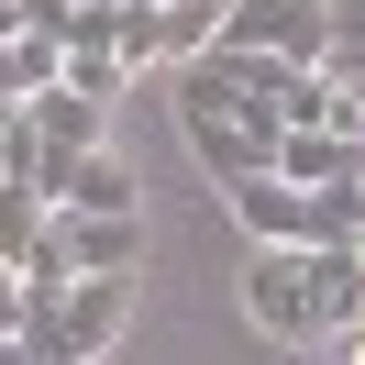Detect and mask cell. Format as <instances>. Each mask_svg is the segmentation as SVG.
I'll return each mask as SVG.
<instances>
[{
  "mask_svg": "<svg viewBox=\"0 0 365 365\" xmlns=\"http://www.w3.org/2000/svg\"><path fill=\"white\" fill-rule=\"evenodd\" d=\"M178 133H188V155H200L222 188H244V178H277V144H288V122H277V111H255V100L232 89L222 67H178Z\"/></svg>",
  "mask_w": 365,
  "mask_h": 365,
  "instance_id": "obj_1",
  "label": "cell"
},
{
  "mask_svg": "<svg viewBox=\"0 0 365 365\" xmlns=\"http://www.w3.org/2000/svg\"><path fill=\"white\" fill-rule=\"evenodd\" d=\"M244 321L266 343H321V277H310V244H255L244 255Z\"/></svg>",
  "mask_w": 365,
  "mask_h": 365,
  "instance_id": "obj_2",
  "label": "cell"
},
{
  "mask_svg": "<svg viewBox=\"0 0 365 365\" xmlns=\"http://www.w3.org/2000/svg\"><path fill=\"white\" fill-rule=\"evenodd\" d=\"M222 45L288 56V67H332V0H222Z\"/></svg>",
  "mask_w": 365,
  "mask_h": 365,
  "instance_id": "obj_3",
  "label": "cell"
},
{
  "mask_svg": "<svg viewBox=\"0 0 365 365\" xmlns=\"http://www.w3.org/2000/svg\"><path fill=\"white\" fill-rule=\"evenodd\" d=\"M222 210H232V232H244V244H321V200H310V188H288V178L222 188Z\"/></svg>",
  "mask_w": 365,
  "mask_h": 365,
  "instance_id": "obj_4",
  "label": "cell"
},
{
  "mask_svg": "<svg viewBox=\"0 0 365 365\" xmlns=\"http://www.w3.org/2000/svg\"><path fill=\"white\" fill-rule=\"evenodd\" d=\"M56 255L78 277H133L144 266V222H100V210H56Z\"/></svg>",
  "mask_w": 365,
  "mask_h": 365,
  "instance_id": "obj_5",
  "label": "cell"
},
{
  "mask_svg": "<svg viewBox=\"0 0 365 365\" xmlns=\"http://www.w3.org/2000/svg\"><path fill=\"white\" fill-rule=\"evenodd\" d=\"M277 178L288 188H365V133H288Z\"/></svg>",
  "mask_w": 365,
  "mask_h": 365,
  "instance_id": "obj_6",
  "label": "cell"
},
{
  "mask_svg": "<svg viewBox=\"0 0 365 365\" xmlns=\"http://www.w3.org/2000/svg\"><path fill=\"white\" fill-rule=\"evenodd\" d=\"M34 111V133H45V155H111V100H89V89H45V100H23Z\"/></svg>",
  "mask_w": 365,
  "mask_h": 365,
  "instance_id": "obj_7",
  "label": "cell"
},
{
  "mask_svg": "<svg viewBox=\"0 0 365 365\" xmlns=\"http://www.w3.org/2000/svg\"><path fill=\"white\" fill-rule=\"evenodd\" d=\"M0 89H11V100H45V89H67V34H45V23H11Z\"/></svg>",
  "mask_w": 365,
  "mask_h": 365,
  "instance_id": "obj_8",
  "label": "cell"
},
{
  "mask_svg": "<svg viewBox=\"0 0 365 365\" xmlns=\"http://www.w3.org/2000/svg\"><path fill=\"white\" fill-rule=\"evenodd\" d=\"M67 210H100V222H133V166H122V155H89V166H78V188H67Z\"/></svg>",
  "mask_w": 365,
  "mask_h": 365,
  "instance_id": "obj_9",
  "label": "cell"
},
{
  "mask_svg": "<svg viewBox=\"0 0 365 365\" xmlns=\"http://www.w3.org/2000/svg\"><path fill=\"white\" fill-rule=\"evenodd\" d=\"M67 89L122 100V89H133V56H122V45H67Z\"/></svg>",
  "mask_w": 365,
  "mask_h": 365,
  "instance_id": "obj_10",
  "label": "cell"
},
{
  "mask_svg": "<svg viewBox=\"0 0 365 365\" xmlns=\"http://www.w3.org/2000/svg\"><path fill=\"white\" fill-rule=\"evenodd\" d=\"M122 56H133V67H178V56H166V11H155V0H122Z\"/></svg>",
  "mask_w": 365,
  "mask_h": 365,
  "instance_id": "obj_11",
  "label": "cell"
},
{
  "mask_svg": "<svg viewBox=\"0 0 365 365\" xmlns=\"http://www.w3.org/2000/svg\"><path fill=\"white\" fill-rule=\"evenodd\" d=\"M78 11H89V0H11V23H45V34H67Z\"/></svg>",
  "mask_w": 365,
  "mask_h": 365,
  "instance_id": "obj_12",
  "label": "cell"
},
{
  "mask_svg": "<svg viewBox=\"0 0 365 365\" xmlns=\"http://www.w3.org/2000/svg\"><path fill=\"white\" fill-rule=\"evenodd\" d=\"M155 11H178V0H155Z\"/></svg>",
  "mask_w": 365,
  "mask_h": 365,
  "instance_id": "obj_13",
  "label": "cell"
}]
</instances>
